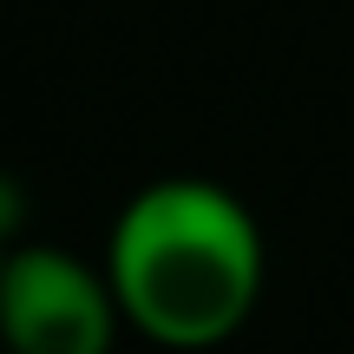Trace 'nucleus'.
Wrapping results in <instances>:
<instances>
[{
  "mask_svg": "<svg viewBox=\"0 0 354 354\" xmlns=\"http://www.w3.org/2000/svg\"><path fill=\"white\" fill-rule=\"evenodd\" d=\"M0 269H7V236H0Z\"/></svg>",
  "mask_w": 354,
  "mask_h": 354,
  "instance_id": "7ed1b4c3",
  "label": "nucleus"
},
{
  "mask_svg": "<svg viewBox=\"0 0 354 354\" xmlns=\"http://www.w3.org/2000/svg\"><path fill=\"white\" fill-rule=\"evenodd\" d=\"M125 328L131 322L105 276V256L86 263L59 243L7 250V269H0V348L7 354H112Z\"/></svg>",
  "mask_w": 354,
  "mask_h": 354,
  "instance_id": "f03ea898",
  "label": "nucleus"
},
{
  "mask_svg": "<svg viewBox=\"0 0 354 354\" xmlns=\"http://www.w3.org/2000/svg\"><path fill=\"white\" fill-rule=\"evenodd\" d=\"M105 276L131 335L171 354H210L236 342L263 302V223L216 177H151L112 216Z\"/></svg>",
  "mask_w": 354,
  "mask_h": 354,
  "instance_id": "f257e3e1",
  "label": "nucleus"
}]
</instances>
